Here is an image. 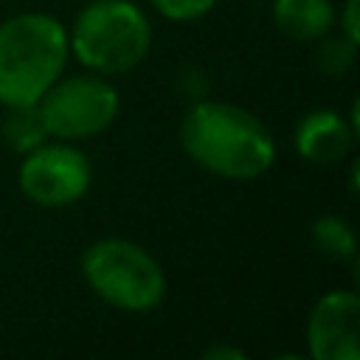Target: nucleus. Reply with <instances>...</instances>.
Here are the masks:
<instances>
[{
	"label": "nucleus",
	"mask_w": 360,
	"mask_h": 360,
	"mask_svg": "<svg viewBox=\"0 0 360 360\" xmlns=\"http://www.w3.org/2000/svg\"><path fill=\"white\" fill-rule=\"evenodd\" d=\"M202 357H208V360H214V357H233V360H242L245 354L239 352V349H228V346H217V349H208Z\"/></svg>",
	"instance_id": "15"
},
{
	"label": "nucleus",
	"mask_w": 360,
	"mask_h": 360,
	"mask_svg": "<svg viewBox=\"0 0 360 360\" xmlns=\"http://www.w3.org/2000/svg\"><path fill=\"white\" fill-rule=\"evenodd\" d=\"M217 0H152V6L169 17V20H177V22H188V20H197L202 14H208L214 8Z\"/></svg>",
	"instance_id": "13"
},
{
	"label": "nucleus",
	"mask_w": 360,
	"mask_h": 360,
	"mask_svg": "<svg viewBox=\"0 0 360 360\" xmlns=\"http://www.w3.org/2000/svg\"><path fill=\"white\" fill-rule=\"evenodd\" d=\"M82 273L90 290L127 312L155 309L166 295L160 264L129 239H98L82 253Z\"/></svg>",
	"instance_id": "4"
},
{
	"label": "nucleus",
	"mask_w": 360,
	"mask_h": 360,
	"mask_svg": "<svg viewBox=\"0 0 360 360\" xmlns=\"http://www.w3.org/2000/svg\"><path fill=\"white\" fill-rule=\"evenodd\" d=\"M48 135L76 141L98 135L118 115V93L98 76L53 82L37 101Z\"/></svg>",
	"instance_id": "5"
},
{
	"label": "nucleus",
	"mask_w": 360,
	"mask_h": 360,
	"mask_svg": "<svg viewBox=\"0 0 360 360\" xmlns=\"http://www.w3.org/2000/svg\"><path fill=\"white\" fill-rule=\"evenodd\" d=\"M354 132L335 110H312L295 127V146L312 163H340L352 149Z\"/></svg>",
	"instance_id": "8"
},
{
	"label": "nucleus",
	"mask_w": 360,
	"mask_h": 360,
	"mask_svg": "<svg viewBox=\"0 0 360 360\" xmlns=\"http://www.w3.org/2000/svg\"><path fill=\"white\" fill-rule=\"evenodd\" d=\"M354 53H357V42H352V39H346L340 34V37H329V39H323L318 45L315 62L326 76H340V73H346L352 68Z\"/></svg>",
	"instance_id": "12"
},
{
	"label": "nucleus",
	"mask_w": 360,
	"mask_h": 360,
	"mask_svg": "<svg viewBox=\"0 0 360 360\" xmlns=\"http://www.w3.org/2000/svg\"><path fill=\"white\" fill-rule=\"evenodd\" d=\"M312 242L323 256L332 259H354L357 242L354 231L343 217H321L312 222Z\"/></svg>",
	"instance_id": "11"
},
{
	"label": "nucleus",
	"mask_w": 360,
	"mask_h": 360,
	"mask_svg": "<svg viewBox=\"0 0 360 360\" xmlns=\"http://www.w3.org/2000/svg\"><path fill=\"white\" fill-rule=\"evenodd\" d=\"M152 28L129 0H96L82 8L70 31L76 59L96 73H127L149 53Z\"/></svg>",
	"instance_id": "3"
},
{
	"label": "nucleus",
	"mask_w": 360,
	"mask_h": 360,
	"mask_svg": "<svg viewBox=\"0 0 360 360\" xmlns=\"http://www.w3.org/2000/svg\"><path fill=\"white\" fill-rule=\"evenodd\" d=\"M340 31H343V37L352 39V42L360 39V28H357V0H346L343 17H340Z\"/></svg>",
	"instance_id": "14"
},
{
	"label": "nucleus",
	"mask_w": 360,
	"mask_h": 360,
	"mask_svg": "<svg viewBox=\"0 0 360 360\" xmlns=\"http://www.w3.org/2000/svg\"><path fill=\"white\" fill-rule=\"evenodd\" d=\"M180 143L194 163L228 180H253L276 160L270 129L225 101H197L180 124Z\"/></svg>",
	"instance_id": "1"
},
{
	"label": "nucleus",
	"mask_w": 360,
	"mask_h": 360,
	"mask_svg": "<svg viewBox=\"0 0 360 360\" xmlns=\"http://www.w3.org/2000/svg\"><path fill=\"white\" fill-rule=\"evenodd\" d=\"M360 298L352 290L326 292L309 312L307 346L315 360L360 357Z\"/></svg>",
	"instance_id": "7"
},
{
	"label": "nucleus",
	"mask_w": 360,
	"mask_h": 360,
	"mask_svg": "<svg viewBox=\"0 0 360 360\" xmlns=\"http://www.w3.org/2000/svg\"><path fill=\"white\" fill-rule=\"evenodd\" d=\"M68 62V34L48 14H20L0 25V104H37Z\"/></svg>",
	"instance_id": "2"
},
{
	"label": "nucleus",
	"mask_w": 360,
	"mask_h": 360,
	"mask_svg": "<svg viewBox=\"0 0 360 360\" xmlns=\"http://www.w3.org/2000/svg\"><path fill=\"white\" fill-rule=\"evenodd\" d=\"M87 186H90V163L73 146L39 143L22 158L20 188L37 205L45 208L70 205L87 191Z\"/></svg>",
	"instance_id": "6"
},
{
	"label": "nucleus",
	"mask_w": 360,
	"mask_h": 360,
	"mask_svg": "<svg viewBox=\"0 0 360 360\" xmlns=\"http://www.w3.org/2000/svg\"><path fill=\"white\" fill-rule=\"evenodd\" d=\"M0 129H3L6 143L20 155H25V152L37 149L39 143H45V135H48L37 104H14V107H8V112L3 115Z\"/></svg>",
	"instance_id": "10"
},
{
	"label": "nucleus",
	"mask_w": 360,
	"mask_h": 360,
	"mask_svg": "<svg viewBox=\"0 0 360 360\" xmlns=\"http://www.w3.org/2000/svg\"><path fill=\"white\" fill-rule=\"evenodd\" d=\"M273 20H276V28L290 39L312 42L332 28L335 8L329 0H276Z\"/></svg>",
	"instance_id": "9"
}]
</instances>
